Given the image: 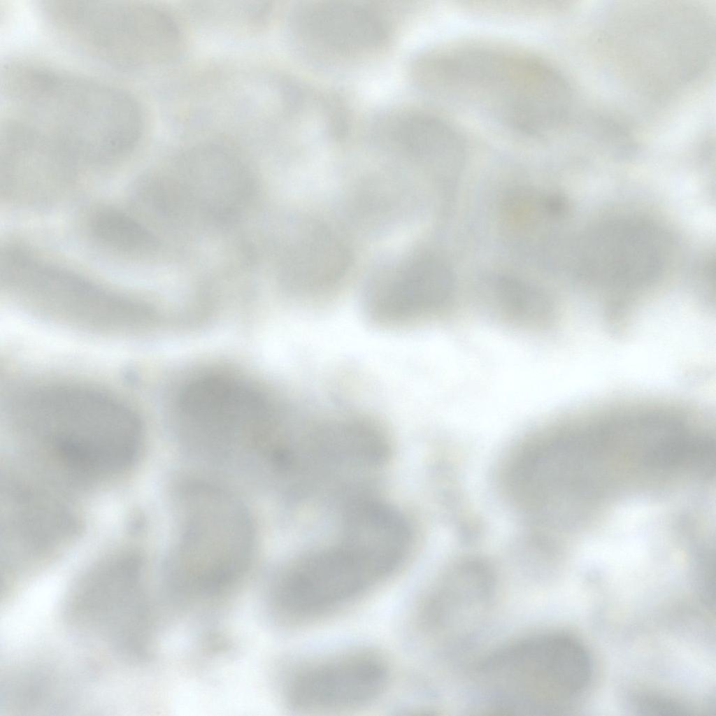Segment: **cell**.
<instances>
[{"instance_id":"44dd1931","label":"cell","mask_w":716,"mask_h":716,"mask_svg":"<svg viewBox=\"0 0 716 716\" xmlns=\"http://www.w3.org/2000/svg\"><path fill=\"white\" fill-rule=\"evenodd\" d=\"M496 306L506 318L519 324H545L552 313L550 302L538 288L516 278L503 276L494 285Z\"/></svg>"},{"instance_id":"5b68a950","label":"cell","mask_w":716,"mask_h":716,"mask_svg":"<svg viewBox=\"0 0 716 716\" xmlns=\"http://www.w3.org/2000/svg\"><path fill=\"white\" fill-rule=\"evenodd\" d=\"M584 645L564 633L524 638L488 657L478 670L493 710L505 714L550 715L581 693L592 676Z\"/></svg>"},{"instance_id":"277c9868","label":"cell","mask_w":716,"mask_h":716,"mask_svg":"<svg viewBox=\"0 0 716 716\" xmlns=\"http://www.w3.org/2000/svg\"><path fill=\"white\" fill-rule=\"evenodd\" d=\"M20 432L37 445L85 457L113 454L137 438L141 421L117 397L75 383H57L24 391L10 403Z\"/></svg>"},{"instance_id":"8992f818","label":"cell","mask_w":716,"mask_h":716,"mask_svg":"<svg viewBox=\"0 0 716 716\" xmlns=\"http://www.w3.org/2000/svg\"><path fill=\"white\" fill-rule=\"evenodd\" d=\"M51 23L90 54L120 66L169 62L183 43L180 27L165 8L139 1H48Z\"/></svg>"},{"instance_id":"7402d4cb","label":"cell","mask_w":716,"mask_h":716,"mask_svg":"<svg viewBox=\"0 0 716 716\" xmlns=\"http://www.w3.org/2000/svg\"><path fill=\"white\" fill-rule=\"evenodd\" d=\"M90 229L101 244L122 253L147 252L157 244L155 236L141 222L115 209L98 212L92 220Z\"/></svg>"},{"instance_id":"52a82bcc","label":"cell","mask_w":716,"mask_h":716,"mask_svg":"<svg viewBox=\"0 0 716 716\" xmlns=\"http://www.w3.org/2000/svg\"><path fill=\"white\" fill-rule=\"evenodd\" d=\"M1 267L2 281L17 302L58 323L125 334L138 329L146 320V309L131 298L18 250L6 252Z\"/></svg>"},{"instance_id":"6da1fadb","label":"cell","mask_w":716,"mask_h":716,"mask_svg":"<svg viewBox=\"0 0 716 716\" xmlns=\"http://www.w3.org/2000/svg\"><path fill=\"white\" fill-rule=\"evenodd\" d=\"M413 76L434 95L533 135L560 127L571 106L570 89L554 69L510 49L480 45L427 53L416 60Z\"/></svg>"},{"instance_id":"9a60e30c","label":"cell","mask_w":716,"mask_h":716,"mask_svg":"<svg viewBox=\"0 0 716 716\" xmlns=\"http://www.w3.org/2000/svg\"><path fill=\"white\" fill-rule=\"evenodd\" d=\"M495 592L494 578L483 563L468 560L448 571L432 588L421 609L429 631L457 636L487 613Z\"/></svg>"},{"instance_id":"ffe728a7","label":"cell","mask_w":716,"mask_h":716,"mask_svg":"<svg viewBox=\"0 0 716 716\" xmlns=\"http://www.w3.org/2000/svg\"><path fill=\"white\" fill-rule=\"evenodd\" d=\"M296 255L293 278L297 286L310 295L334 286L348 264L344 245L322 228L310 229Z\"/></svg>"},{"instance_id":"3957f363","label":"cell","mask_w":716,"mask_h":716,"mask_svg":"<svg viewBox=\"0 0 716 716\" xmlns=\"http://www.w3.org/2000/svg\"><path fill=\"white\" fill-rule=\"evenodd\" d=\"M180 514L178 541L165 569L169 587L184 598L231 589L252 557L254 530L245 508L225 490L196 483L182 492Z\"/></svg>"},{"instance_id":"9c48e42d","label":"cell","mask_w":716,"mask_h":716,"mask_svg":"<svg viewBox=\"0 0 716 716\" xmlns=\"http://www.w3.org/2000/svg\"><path fill=\"white\" fill-rule=\"evenodd\" d=\"M385 579L339 544L307 554L285 570L272 585L271 603L285 619L306 620L348 604Z\"/></svg>"},{"instance_id":"4fadbf2b","label":"cell","mask_w":716,"mask_h":716,"mask_svg":"<svg viewBox=\"0 0 716 716\" xmlns=\"http://www.w3.org/2000/svg\"><path fill=\"white\" fill-rule=\"evenodd\" d=\"M653 227L636 220L606 223L589 234L582 245L581 269L604 285L631 287L659 272L663 244Z\"/></svg>"},{"instance_id":"ac0fdd59","label":"cell","mask_w":716,"mask_h":716,"mask_svg":"<svg viewBox=\"0 0 716 716\" xmlns=\"http://www.w3.org/2000/svg\"><path fill=\"white\" fill-rule=\"evenodd\" d=\"M375 131L419 158L450 166L463 157L464 145L457 131L445 120L426 112L393 111L378 121Z\"/></svg>"},{"instance_id":"603a6c76","label":"cell","mask_w":716,"mask_h":716,"mask_svg":"<svg viewBox=\"0 0 716 716\" xmlns=\"http://www.w3.org/2000/svg\"><path fill=\"white\" fill-rule=\"evenodd\" d=\"M637 709L641 714L650 715H685L687 708L671 699L655 696H642L638 701Z\"/></svg>"},{"instance_id":"5bb4252c","label":"cell","mask_w":716,"mask_h":716,"mask_svg":"<svg viewBox=\"0 0 716 716\" xmlns=\"http://www.w3.org/2000/svg\"><path fill=\"white\" fill-rule=\"evenodd\" d=\"M296 38L309 50L330 59L365 56L382 47L388 27L377 10L346 1H319L295 15Z\"/></svg>"},{"instance_id":"d6986e66","label":"cell","mask_w":716,"mask_h":716,"mask_svg":"<svg viewBox=\"0 0 716 716\" xmlns=\"http://www.w3.org/2000/svg\"><path fill=\"white\" fill-rule=\"evenodd\" d=\"M185 168L197 176L203 193L198 199L203 209L215 215H231L245 196L246 179L239 162L218 145L196 148L182 161Z\"/></svg>"},{"instance_id":"7a4b0ae2","label":"cell","mask_w":716,"mask_h":716,"mask_svg":"<svg viewBox=\"0 0 716 716\" xmlns=\"http://www.w3.org/2000/svg\"><path fill=\"white\" fill-rule=\"evenodd\" d=\"M8 101L61 143L76 159L105 163L131 152L141 138L143 115L118 87L88 77L25 62L6 65Z\"/></svg>"},{"instance_id":"7c38bea8","label":"cell","mask_w":716,"mask_h":716,"mask_svg":"<svg viewBox=\"0 0 716 716\" xmlns=\"http://www.w3.org/2000/svg\"><path fill=\"white\" fill-rule=\"evenodd\" d=\"M453 287V274L443 262L430 257L413 259L373 284L366 296V313L382 326L413 324L440 311Z\"/></svg>"},{"instance_id":"ba28073f","label":"cell","mask_w":716,"mask_h":716,"mask_svg":"<svg viewBox=\"0 0 716 716\" xmlns=\"http://www.w3.org/2000/svg\"><path fill=\"white\" fill-rule=\"evenodd\" d=\"M145 593L141 556L111 555L74 582L64 615L83 635L104 642L126 658L143 659L148 654L152 632Z\"/></svg>"},{"instance_id":"e0dca14e","label":"cell","mask_w":716,"mask_h":716,"mask_svg":"<svg viewBox=\"0 0 716 716\" xmlns=\"http://www.w3.org/2000/svg\"><path fill=\"white\" fill-rule=\"evenodd\" d=\"M340 545L368 561L387 578L403 563L412 545L406 518L385 503L364 500L345 513Z\"/></svg>"},{"instance_id":"2e32d148","label":"cell","mask_w":716,"mask_h":716,"mask_svg":"<svg viewBox=\"0 0 716 716\" xmlns=\"http://www.w3.org/2000/svg\"><path fill=\"white\" fill-rule=\"evenodd\" d=\"M74 160L61 143L30 121L7 117L2 123L1 164L7 188L41 192L69 173Z\"/></svg>"},{"instance_id":"8fae6325","label":"cell","mask_w":716,"mask_h":716,"mask_svg":"<svg viewBox=\"0 0 716 716\" xmlns=\"http://www.w3.org/2000/svg\"><path fill=\"white\" fill-rule=\"evenodd\" d=\"M178 413L192 444L221 454L264 420L259 396L223 378H202L189 385L181 395Z\"/></svg>"},{"instance_id":"30bf717a","label":"cell","mask_w":716,"mask_h":716,"mask_svg":"<svg viewBox=\"0 0 716 716\" xmlns=\"http://www.w3.org/2000/svg\"><path fill=\"white\" fill-rule=\"evenodd\" d=\"M388 664L378 653L355 650L309 663L294 672L285 688L298 711L344 710L377 699L389 683Z\"/></svg>"}]
</instances>
